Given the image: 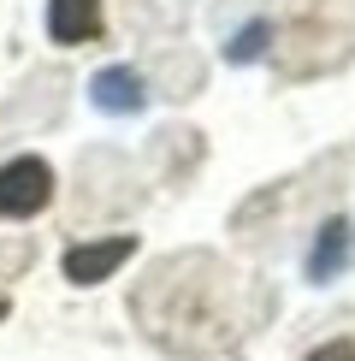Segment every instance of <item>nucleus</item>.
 Returning a JSON list of instances; mask_svg holds the SVG:
<instances>
[{
    "instance_id": "6",
    "label": "nucleus",
    "mask_w": 355,
    "mask_h": 361,
    "mask_svg": "<svg viewBox=\"0 0 355 361\" xmlns=\"http://www.w3.org/2000/svg\"><path fill=\"white\" fill-rule=\"evenodd\" d=\"M266 36H273V30H266V24H249V30H237V36L225 42V59H237V66H243V59L266 54Z\"/></svg>"
},
{
    "instance_id": "2",
    "label": "nucleus",
    "mask_w": 355,
    "mask_h": 361,
    "mask_svg": "<svg viewBox=\"0 0 355 361\" xmlns=\"http://www.w3.org/2000/svg\"><path fill=\"white\" fill-rule=\"evenodd\" d=\"M130 255H137V237H101V243H77V249H66V279H71V284H101V279H113Z\"/></svg>"
},
{
    "instance_id": "7",
    "label": "nucleus",
    "mask_w": 355,
    "mask_h": 361,
    "mask_svg": "<svg viewBox=\"0 0 355 361\" xmlns=\"http://www.w3.org/2000/svg\"><path fill=\"white\" fill-rule=\"evenodd\" d=\"M308 361H355V343H349V338H337V343H320V350L308 355Z\"/></svg>"
},
{
    "instance_id": "4",
    "label": "nucleus",
    "mask_w": 355,
    "mask_h": 361,
    "mask_svg": "<svg viewBox=\"0 0 355 361\" xmlns=\"http://www.w3.org/2000/svg\"><path fill=\"white\" fill-rule=\"evenodd\" d=\"M142 101H148V89L130 66H107L95 78V107L101 113H142Z\"/></svg>"
},
{
    "instance_id": "5",
    "label": "nucleus",
    "mask_w": 355,
    "mask_h": 361,
    "mask_svg": "<svg viewBox=\"0 0 355 361\" xmlns=\"http://www.w3.org/2000/svg\"><path fill=\"white\" fill-rule=\"evenodd\" d=\"M344 261H349V225L344 219H325L320 237H314V255H308V279H314V284L337 279V273H344Z\"/></svg>"
},
{
    "instance_id": "1",
    "label": "nucleus",
    "mask_w": 355,
    "mask_h": 361,
    "mask_svg": "<svg viewBox=\"0 0 355 361\" xmlns=\"http://www.w3.org/2000/svg\"><path fill=\"white\" fill-rule=\"evenodd\" d=\"M54 202V166L36 154H18L0 166V219H30Z\"/></svg>"
},
{
    "instance_id": "3",
    "label": "nucleus",
    "mask_w": 355,
    "mask_h": 361,
    "mask_svg": "<svg viewBox=\"0 0 355 361\" xmlns=\"http://www.w3.org/2000/svg\"><path fill=\"white\" fill-rule=\"evenodd\" d=\"M48 36L59 48L95 42L101 36V0H48Z\"/></svg>"
}]
</instances>
